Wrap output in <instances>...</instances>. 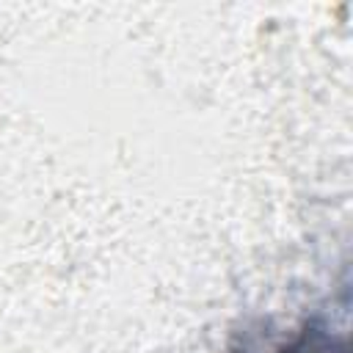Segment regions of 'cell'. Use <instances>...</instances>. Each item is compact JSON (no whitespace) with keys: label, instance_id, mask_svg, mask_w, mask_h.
<instances>
[{"label":"cell","instance_id":"6da1fadb","mask_svg":"<svg viewBox=\"0 0 353 353\" xmlns=\"http://www.w3.org/2000/svg\"><path fill=\"white\" fill-rule=\"evenodd\" d=\"M287 353H347L345 342H334L323 334H309L301 342H295Z\"/></svg>","mask_w":353,"mask_h":353}]
</instances>
